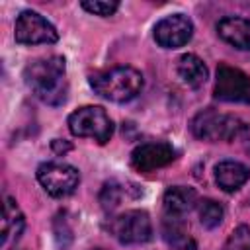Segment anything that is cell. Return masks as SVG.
<instances>
[{
	"label": "cell",
	"mask_w": 250,
	"mask_h": 250,
	"mask_svg": "<svg viewBox=\"0 0 250 250\" xmlns=\"http://www.w3.org/2000/svg\"><path fill=\"white\" fill-rule=\"evenodd\" d=\"M68 129L74 137H88L104 145L113 133V121L100 105H84L68 115Z\"/></svg>",
	"instance_id": "277c9868"
},
{
	"label": "cell",
	"mask_w": 250,
	"mask_h": 250,
	"mask_svg": "<svg viewBox=\"0 0 250 250\" xmlns=\"http://www.w3.org/2000/svg\"><path fill=\"white\" fill-rule=\"evenodd\" d=\"M168 248H170V250H197V244H195V240L186 232V234H180V236L168 240Z\"/></svg>",
	"instance_id": "44dd1931"
},
{
	"label": "cell",
	"mask_w": 250,
	"mask_h": 250,
	"mask_svg": "<svg viewBox=\"0 0 250 250\" xmlns=\"http://www.w3.org/2000/svg\"><path fill=\"white\" fill-rule=\"evenodd\" d=\"M176 72L178 76L182 78V82L189 88H199L205 84L207 76H209V70L205 66V62L193 55V53H186L178 59V64H176Z\"/></svg>",
	"instance_id": "9a60e30c"
},
{
	"label": "cell",
	"mask_w": 250,
	"mask_h": 250,
	"mask_svg": "<svg viewBox=\"0 0 250 250\" xmlns=\"http://www.w3.org/2000/svg\"><path fill=\"white\" fill-rule=\"evenodd\" d=\"M164 215H174V217H184L189 213L195 203H197V191L193 188L186 186H172L164 191Z\"/></svg>",
	"instance_id": "5bb4252c"
},
{
	"label": "cell",
	"mask_w": 250,
	"mask_h": 250,
	"mask_svg": "<svg viewBox=\"0 0 250 250\" xmlns=\"http://www.w3.org/2000/svg\"><path fill=\"white\" fill-rule=\"evenodd\" d=\"M64 74H66L64 57L53 55L29 62L23 70V80L27 88L47 105H62L68 94Z\"/></svg>",
	"instance_id": "6da1fadb"
},
{
	"label": "cell",
	"mask_w": 250,
	"mask_h": 250,
	"mask_svg": "<svg viewBox=\"0 0 250 250\" xmlns=\"http://www.w3.org/2000/svg\"><path fill=\"white\" fill-rule=\"evenodd\" d=\"M250 180V168L238 160H221L215 166V182L225 191H236Z\"/></svg>",
	"instance_id": "4fadbf2b"
},
{
	"label": "cell",
	"mask_w": 250,
	"mask_h": 250,
	"mask_svg": "<svg viewBox=\"0 0 250 250\" xmlns=\"http://www.w3.org/2000/svg\"><path fill=\"white\" fill-rule=\"evenodd\" d=\"M191 133L201 141L232 143L248 133V123L238 115L221 113L213 107H207L191 119Z\"/></svg>",
	"instance_id": "3957f363"
},
{
	"label": "cell",
	"mask_w": 250,
	"mask_h": 250,
	"mask_svg": "<svg viewBox=\"0 0 250 250\" xmlns=\"http://www.w3.org/2000/svg\"><path fill=\"white\" fill-rule=\"evenodd\" d=\"M37 180L49 195L66 197L78 188L80 174L66 162H43L37 168Z\"/></svg>",
	"instance_id": "8992f818"
},
{
	"label": "cell",
	"mask_w": 250,
	"mask_h": 250,
	"mask_svg": "<svg viewBox=\"0 0 250 250\" xmlns=\"http://www.w3.org/2000/svg\"><path fill=\"white\" fill-rule=\"evenodd\" d=\"M92 90L104 100L123 104L137 98L143 90V74L133 66H113L90 76Z\"/></svg>",
	"instance_id": "7a4b0ae2"
},
{
	"label": "cell",
	"mask_w": 250,
	"mask_h": 250,
	"mask_svg": "<svg viewBox=\"0 0 250 250\" xmlns=\"http://www.w3.org/2000/svg\"><path fill=\"white\" fill-rule=\"evenodd\" d=\"M23 229H25L23 213L20 211L16 199L6 197L4 211H2V227H0V248L2 250H12V246L21 236Z\"/></svg>",
	"instance_id": "8fae6325"
},
{
	"label": "cell",
	"mask_w": 250,
	"mask_h": 250,
	"mask_svg": "<svg viewBox=\"0 0 250 250\" xmlns=\"http://www.w3.org/2000/svg\"><path fill=\"white\" fill-rule=\"evenodd\" d=\"M80 6L86 12H90L94 16H102V18H107V16L115 14L117 8H119L117 2H104V0H84Z\"/></svg>",
	"instance_id": "ffe728a7"
},
{
	"label": "cell",
	"mask_w": 250,
	"mask_h": 250,
	"mask_svg": "<svg viewBox=\"0 0 250 250\" xmlns=\"http://www.w3.org/2000/svg\"><path fill=\"white\" fill-rule=\"evenodd\" d=\"M14 37L21 45H39V43H55L59 33L51 21H47L41 14L33 10H23L14 25Z\"/></svg>",
	"instance_id": "52a82bcc"
},
{
	"label": "cell",
	"mask_w": 250,
	"mask_h": 250,
	"mask_svg": "<svg viewBox=\"0 0 250 250\" xmlns=\"http://www.w3.org/2000/svg\"><path fill=\"white\" fill-rule=\"evenodd\" d=\"M135 188V186H133ZM133 188H129V184H123V182H107L104 184L102 191H100V203L105 211H111L115 209L117 205L123 203V199H133L139 195V191H133Z\"/></svg>",
	"instance_id": "2e32d148"
},
{
	"label": "cell",
	"mask_w": 250,
	"mask_h": 250,
	"mask_svg": "<svg viewBox=\"0 0 250 250\" xmlns=\"http://www.w3.org/2000/svg\"><path fill=\"white\" fill-rule=\"evenodd\" d=\"M221 250H250V227L248 225L236 227Z\"/></svg>",
	"instance_id": "ac0fdd59"
},
{
	"label": "cell",
	"mask_w": 250,
	"mask_h": 250,
	"mask_svg": "<svg viewBox=\"0 0 250 250\" xmlns=\"http://www.w3.org/2000/svg\"><path fill=\"white\" fill-rule=\"evenodd\" d=\"M51 146H53V150L57 152V154H64V152H68V150H72V145L68 143V141H61V139H55L53 143H51Z\"/></svg>",
	"instance_id": "7402d4cb"
},
{
	"label": "cell",
	"mask_w": 250,
	"mask_h": 250,
	"mask_svg": "<svg viewBox=\"0 0 250 250\" xmlns=\"http://www.w3.org/2000/svg\"><path fill=\"white\" fill-rule=\"evenodd\" d=\"M217 33L223 41L240 51H250V20L227 16L217 23Z\"/></svg>",
	"instance_id": "7c38bea8"
},
{
	"label": "cell",
	"mask_w": 250,
	"mask_h": 250,
	"mask_svg": "<svg viewBox=\"0 0 250 250\" xmlns=\"http://www.w3.org/2000/svg\"><path fill=\"white\" fill-rule=\"evenodd\" d=\"M176 158V150L168 143H145L131 152V166L137 172L148 174L168 166Z\"/></svg>",
	"instance_id": "30bf717a"
},
{
	"label": "cell",
	"mask_w": 250,
	"mask_h": 250,
	"mask_svg": "<svg viewBox=\"0 0 250 250\" xmlns=\"http://www.w3.org/2000/svg\"><path fill=\"white\" fill-rule=\"evenodd\" d=\"M94 250H105V248H94Z\"/></svg>",
	"instance_id": "603a6c76"
},
{
	"label": "cell",
	"mask_w": 250,
	"mask_h": 250,
	"mask_svg": "<svg viewBox=\"0 0 250 250\" xmlns=\"http://www.w3.org/2000/svg\"><path fill=\"white\" fill-rule=\"evenodd\" d=\"M109 232L121 244H143L152 238V223L146 211L131 209L109 221Z\"/></svg>",
	"instance_id": "5b68a950"
},
{
	"label": "cell",
	"mask_w": 250,
	"mask_h": 250,
	"mask_svg": "<svg viewBox=\"0 0 250 250\" xmlns=\"http://www.w3.org/2000/svg\"><path fill=\"white\" fill-rule=\"evenodd\" d=\"M197 213H199V223H201L205 229H215V227H219L221 221H223V217H225L223 205L217 203L215 199H203V201H199Z\"/></svg>",
	"instance_id": "e0dca14e"
},
{
	"label": "cell",
	"mask_w": 250,
	"mask_h": 250,
	"mask_svg": "<svg viewBox=\"0 0 250 250\" xmlns=\"http://www.w3.org/2000/svg\"><path fill=\"white\" fill-rule=\"evenodd\" d=\"M53 230H55V240L59 244L61 250H66L72 242V229L66 221V215L64 213H59L55 223H53Z\"/></svg>",
	"instance_id": "d6986e66"
},
{
	"label": "cell",
	"mask_w": 250,
	"mask_h": 250,
	"mask_svg": "<svg viewBox=\"0 0 250 250\" xmlns=\"http://www.w3.org/2000/svg\"><path fill=\"white\" fill-rule=\"evenodd\" d=\"M213 94L221 102L248 104L250 102V76L242 72L240 68L219 64Z\"/></svg>",
	"instance_id": "ba28073f"
},
{
	"label": "cell",
	"mask_w": 250,
	"mask_h": 250,
	"mask_svg": "<svg viewBox=\"0 0 250 250\" xmlns=\"http://www.w3.org/2000/svg\"><path fill=\"white\" fill-rule=\"evenodd\" d=\"M193 35V23L184 14H172L162 18L154 25V39L164 49H178L186 45Z\"/></svg>",
	"instance_id": "9c48e42d"
}]
</instances>
